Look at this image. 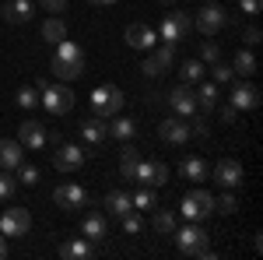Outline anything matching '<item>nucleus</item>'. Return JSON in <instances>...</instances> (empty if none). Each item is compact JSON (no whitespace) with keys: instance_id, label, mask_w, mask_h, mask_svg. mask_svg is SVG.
I'll list each match as a JSON object with an SVG mask.
<instances>
[{"instance_id":"obj_1","label":"nucleus","mask_w":263,"mask_h":260,"mask_svg":"<svg viewBox=\"0 0 263 260\" xmlns=\"http://www.w3.org/2000/svg\"><path fill=\"white\" fill-rule=\"evenodd\" d=\"M49 71L57 74L60 81H78L84 74V53L78 42L60 39L57 42V53L49 57Z\"/></svg>"},{"instance_id":"obj_2","label":"nucleus","mask_w":263,"mask_h":260,"mask_svg":"<svg viewBox=\"0 0 263 260\" xmlns=\"http://www.w3.org/2000/svg\"><path fill=\"white\" fill-rule=\"evenodd\" d=\"M172 236H176L179 253H186V257H203V260L214 257V250H211V236H207V229H203L200 221L182 225V229H176Z\"/></svg>"},{"instance_id":"obj_3","label":"nucleus","mask_w":263,"mask_h":260,"mask_svg":"<svg viewBox=\"0 0 263 260\" xmlns=\"http://www.w3.org/2000/svg\"><path fill=\"white\" fill-rule=\"evenodd\" d=\"M39 106H46L53 116H67L74 109V88L67 84H46L39 81Z\"/></svg>"},{"instance_id":"obj_4","label":"nucleus","mask_w":263,"mask_h":260,"mask_svg":"<svg viewBox=\"0 0 263 260\" xmlns=\"http://www.w3.org/2000/svg\"><path fill=\"white\" fill-rule=\"evenodd\" d=\"M179 211H182L186 221H207L214 215V197H211L207 190H190V194L182 197Z\"/></svg>"},{"instance_id":"obj_5","label":"nucleus","mask_w":263,"mask_h":260,"mask_svg":"<svg viewBox=\"0 0 263 260\" xmlns=\"http://www.w3.org/2000/svg\"><path fill=\"white\" fill-rule=\"evenodd\" d=\"M193 25H197V32H200V36L211 39V36H218L224 25H228V11H224L218 0H214V4H203L200 11H197V21H193Z\"/></svg>"},{"instance_id":"obj_6","label":"nucleus","mask_w":263,"mask_h":260,"mask_svg":"<svg viewBox=\"0 0 263 260\" xmlns=\"http://www.w3.org/2000/svg\"><path fill=\"white\" fill-rule=\"evenodd\" d=\"M91 106H95L99 116H116L123 106H126V95H123L116 84H99V88L91 92Z\"/></svg>"},{"instance_id":"obj_7","label":"nucleus","mask_w":263,"mask_h":260,"mask_svg":"<svg viewBox=\"0 0 263 260\" xmlns=\"http://www.w3.org/2000/svg\"><path fill=\"white\" fill-rule=\"evenodd\" d=\"M28 229H32L28 207H4V215H0V236L4 239H21Z\"/></svg>"},{"instance_id":"obj_8","label":"nucleus","mask_w":263,"mask_h":260,"mask_svg":"<svg viewBox=\"0 0 263 260\" xmlns=\"http://www.w3.org/2000/svg\"><path fill=\"white\" fill-rule=\"evenodd\" d=\"M190 28H193V21L186 18L182 11H168L165 21H162V28H158V36H162L165 46H176V42H182L190 36Z\"/></svg>"},{"instance_id":"obj_9","label":"nucleus","mask_w":263,"mask_h":260,"mask_svg":"<svg viewBox=\"0 0 263 260\" xmlns=\"http://www.w3.org/2000/svg\"><path fill=\"white\" fill-rule=\"evenodd\" d=\"M211 176H214V183H218L221 190H239L242 180H246L242 162H235V159H221L214 169H211Z\"/></svg>"},{"instance_id":"obj_10","label":"nucleus","mask_w":263,"mask_h":260,"mask_svg":"<svg viewBox=\"0 0 263 260\" xmlns=\"http://www.w3.org/2000/svg\"><path fill=\"white\" fill-rule=\"evenodd\" d=\"M165 102L172 106V113H176V116H182V120H190V116L200 109V106H197V95L190 92V84H176V88L165 95Z\"/></svg>"},{"instance_id":"obj_11","label":"nucleus","mask_w":263,"mask_h":260,"mask_svg":"<svg viewBox=\"0 0 263 260\" xmlns=\"http://www.w3.org/2000/svg\"><path fill=\"white\" fill-rule=\"evenodd\" d=\"M134 180L141 183V186H165L168 183V165H162V162H137V172H134Z\"/></svg>"},{"instance_id":"obj_12","label":"nucleus","mask_w":263,"mask_h":260,"mask_svg":"<svg viewBox=\"0 0 263 260\" xmlns=\"http://www.w3.org/2000/svg\"><path fill=\"white\" fill-rule=\"evenodd\" d=\"M228 106H235L239 113H246V109H256V106H260V88H256V84H249V81L232 84V92H228Z\"/></svg>"},{"instance_id":"obj_13","label":"nucleus","mask_w":263,"mask_h":260,"mask_svg":"<svg viewBox=\"0 0 263 260\" xmlns=\"http://www.w3.org/2000/svg\"><path fill=\"white\" fill-rule=\"evenodd\" d=\"M53 200H57V207H63V211H78V207L88 204V194H84V186H78V183H63V186L53 190Z\"/></svg>"},{"instance_id":"obj_14","label":"nucleus","mask_w":263,"mask_h":260,"mask_svg":"<svg viewBox=\"0 0 263 260\" xmlns=\"http://www.w3.org/2000/svg\"><path fill=\"white\" fill-rule=\"evenodd\" d=\"M84 159H88V151L78 148V144H60V151H53V165H57L60 172H74V169H81Z\"/></svg>"},{"instance_id":"obj_15","label":"nucleus","mask_w":263,"mask_h":260,"mask_svg":"<svg viewBox=\"0 0 263 260\" xmlns=\"http://www.w3.org/2000/svg\"><path fill=\"white\" fill-rule=\"evenodd\" d=\"M126 46L130 49H155L158 46V32L151 25H144V21H134L126 28Z\"/></svg>"},{"instance_id":"obj_16","label":"nucleus","mask_w":263,"mask_h":260,"mask_svg":"<svg viewBox=\"0 0 263 260\" xmlns=\"http://www.w3.org/2000/svg\"><path fill=\"white\" fill-rule=\"evenodd\" d=\"M18 141H21V148H28V151H42L46 148V127L39 120H25L18 127Z\"/></svg>"},{"instance_id":"obj_17","label":"nucleus","mask_w":263,"mask_h":260,"mask_svg":"<svg viewBox=\"0 0 263 260\" xmlns=\"http://www.w3.org/2000/svg\"><path fill=\"white\" fill-rule=\"evenodd\" d=\"M172 63H176V53H172V46H162V49H155V53H151V57L141 63V67H144V78H162V74L168 71V67H172Z\"/></svg>"},{"instance_id":"obj_18","label":"nucleus","mask_w":263,"mask_h":260,"mask_svg":"<svg viewBox=\"0 0 263 260\" xmlns=\"http://www.w3.org/2000/svg\"><path fill=\"white\" fill-rule=\"evenodd\" d=\"M158 137H162L165 144H186V141H190V123L182 120V116L162 120L158 123Z\"/></svg>"},{"instance_id":"obj_19","label":"nucleus","mask_w":263,"mask_h":260,"mask_svg":"<svg viewBox=\"0 0 263 260\" xmlns=\"http://www.w3.org/2000/svg\"><path fill=\"white\" fill-rule=\"evenodd\" d=\"M0 14H4V21H11V25H28V21L35 18V4L32 0H7Z\"/></svg>"},{"instance_id":"obj_20","label":"nucleus","mask_w":263,"mask_h":260,"mask_svg":"<svg viewBox=\"0 0 263 260\" xmlns=\"http://www.w3.org/2000/svg\"><path fill=\"white\" fill-rule=\"evenodd\" d=\"M81 236L91 242H102L105 236H109V221H105V215L102 211H88L81 221Z\"/></svg>"},{"instance_id":"obj_21","label":"nucleus","mask_w":263,"mask_h":260,"mask_svg":"<svg viewBox=\"0 0 263 260\" xmlns=\"http://www.w3.org/2000/svg\"><path fill=\"white\" fill-rule=\"evenodd\" d=\"M95 253H99V242H91V239H67L60 246L63 260H91Z\"/></svg>"},{"instance_id":"obj_22","label":"nucleus","mask_w":263,"mask_h":260,"mask_svg":"<svg viewBox=\"0 0 263 260\" xmlns=\"http://www.w3.org/2000/svg\"><path fill=\"white\" fill-rule=\"evenodd\" d=\"M179 176L182 180H193V183H203V180H211V165L200 155H190V159L179 162Z\"/></svg>"},{"instance_id":"obj_23","label":"nucleus","mask_w":263,"mask_h":260,"mask_svg":"<svg viewBox=\"0 0 263 260\" xmlns=\"http://www.w3.org/2000/svg\"><path fill=\"white\" fill-rule=\"evenodd\" d=\"M21 162H25V148H21V141H0V169H18Z\"/></svg>"},{"instance_id":"obj_24","label":"nucleus","mask_w":263,"mask_h":260,"mask_svg":"<svg viewBox=\"0 0 263 260\" xmlns=\"http://www.w3.org/2000/svg\"><path fill=\"white\" fill-rule=\"evenodd\" d=\"M105 134H109L105 116H88V120H81V137L88 141V144H102V141H105Z\"/></svg>"},{"instance_id":"obj_25","label":"nucleus","mask_w":263,"mask_h":260,"mask_svg":"<svg viewBox=\"0 0 263 260\" xmlns=\"http://www.w3.org/2000/svg\"><path fill=\"white\" fill-rule=\"evenodd\" d=\"M105 211H109V215H116V218H123L126 211H134L130 194H126V190H109V194H105Z\"/></svg>"},{"instance_id":"obj_26","label":"nucleus","mask_w":263,"mask_h":260,"mask_svg":"<svg viewBox=\"0 0 263 260\" xmlns=\"http://www.w3.org/2000/svg\"><path fill=\"white\" fill-rule=\"evenodd\" d=\"M137 162H141V151H137L134 144H123V148H120V176H123V180H134Z\"/></svg>"},{"instance_id":"obj_27","label":"nucleus","mask_w":263,"mask_h":260,"mask_svg":"<svg viewBox=\"0 0 263 260\" xmlns=\"http://www.w3.org/2000/svg\"><path fill=\"white\" fill-rule=\"evenodd\" d=\"M193 95H197V106H200V109H214V106L221 102V88H218L214 81H200V88H197Z\"/></svg>"},{"instance_id":"obj_28","label":"nucleus","mask_w":263,"mask_h":260,"mask_svg":"<svg viewBox=\"0 0 263 260\" xmlns=\"http://www.w3.org/2000/svg\"><path fill=\"white\" fill-rule=\"evenodd\" d=\"M203 74H207V63H203L200 57H197V60L179 63V81H182V84H200Z\"/></svg>"},{"instance_id":"obj_29","label":"nucleus","mask_w":263,"mask_h":260,"mask_svg":"<svg viewBox=\"0 0 263 260\" xmlns=\"http://www.w3.org/2000/svg\"><path fill=\"white\" fill-rule=\"evenodd\" d=\"M42 39L53 42V46H57L60 39H67V25H63L60 14H57V18H46V21H42Z\"/></svg>"},{"instance_id":"obj_30","label":"nucleus","mask_w":263,"mask_h":260,"mask_svg":"<svg viewBox=\"0 0 263 260\" xmlns=\"http://www.w3.org/2000/svg\"><path fill=\"white\" fill-rule=\"evenodd\" d=\"M151 229H155L158 236H172V232H176V215L155 207V215H151Z\"/></svg>"},{"instance_id":"obj_31","label":"nucleus","mask_w":263,"mask_h":260,"mask_svg":"<svg viewBox=\"0 0 263 260\" xmlns=\"http://www.w3.org/2000/svg\"><path fill=\"white\" fill-rule=\"evenodd\" d=\"M105 127H109V134H112V137H120V141H130L134 134H137V123L130 120V116H120V120L105 123Z\"/></svg>"},{"instance_id":"obj_32","label":"nucleus","mask_w":263,"mask_h":260,"mask_svg":"<svg viewBox=\"0 0 263 260\" xmlns=\"http://www.w3.org/2000/svg\"><path fill=\"white\" fill-rule=\"evenodd\" d=\"M232 71H235V74H242V78L256 74V57H253L249 49H239V57L232 60Z\"/></svg>"},{"instance_id":"obj_33","label":"nucleus","mask_w":263,"mask_h":260,"mask_svg":"<svg viewBox=\"0 0 263 260\" xmlns=\"http://www.w3.org/2000/svg\"><path fill=\"white\" fill-rule=\"evenodd\" d=\"M130 204H134V211H155V207H158V200H155V190H151V186L137 190V194L130 197Z\"/></svg>"},{"instance_id":"obj_34","label":"nucleus","mask_w":263,"mask_h":260,"mask_svg":"<svg viewBox=\"0 0 263 260\" xmlns=\"http://www.w3.org/2000/svg\"><path fill=\"white\" fill-rule=\"evenodd\" d=\"M14 190H18V176L11 169H0V204H7L14 197Z\"/></svg>"},{"instance_id":"obj_35","label":"nucleus","mask_w":263,"mask_h":260,"mask_svg":"<svg viewBox=\"0 0 263 260\" xmlns=\"http://www.w3.org/2000/svg\"><path fill=\"white\" fill-rule=\"evenodd\" d=\"M14 172H18V183H25V186H35V183L42 180L39 165H25V162H21V165L14 169Z\"/></svg>"},{"instance_id":"obj_36","label":"nucleus","mask_w":263,"mask_h":260,"mask_svg":"<svg viewBox=\"0 0 263 260\" xmlns=\"http://www.w3.org/2000/svg\"><path fill=\"white\" fill-rule=\"evenodd\" d=\"M211 67H214V84H228V81H235V71H232V63L214 60Z\"/></svg>"},{"instance_id":"obj_37","label":"nucleus","mask_w":263,"mask_h":260,"mask_svg":"<svg viewBox=\"0 0 263 260\" xmlns=\"http://www.w3.org/2000/svg\"><path fill=\"white\" fill-rule=\"evenodd\" d=\"M214 211H221V215H235L239 211V200H235V194L228 190V194H221V197L214 200Z\"/></svg>"},{"instance_id":"obj_38","label":"nucleus","mask_w":263,"mask_h":260,"mask_svg":"<svg viewBox=\"0 0 263 260\" xmlns=\"http://www.w3.org/2000/svg\"><path fill=\"white\" fill-rule=\"evenodd\" d=\"M18 106L21 109H35L39 106V88H18Z\"/></svg>"},{"instance_id":"obj_39","label":"nucleus","mask_w":263,"mask_h":260,"mask_svg":"<svg viewBox=\"0 0 263 260\" xmlns=\"http://www.w3.org/2000/svg\"><path fill=\"white\" fill-rule=\"evenodd\" d=\"M141 229H144V221H141L137 211H126V215H123V232H126V236H137Z\"/></svg>"},{"instance_id":"obj_40","label":"nucleus","mask_w":263,"mask_h":260,"mask_svg":"<svg viewBox=\"0 0 263 260\" xmlns=\"http://www.w3.org/2000/svg\"><path fill=\"white\" fill-rule=\"evenodd\" d=\"M200 60H203V63L221 60V49H218V42H203V46H200Z\"/></svg>"},{"instance_id":"obj_41","label":"nucleus","mask_w":263,"mask_h":260,"mask_svg":"<svg viewBox=\"0 0 263 260\" xmlns=\"http://www.w3.org/2000/svg\"><path fill=\"white\" fill-rule=\"evenodd\" d=\"M239 7H242V14H249V18H256L263 11V0H239Z\"/></svg>"},{"instance_id":"obj_42","label":"nucleus","mask_w":263,"mask_h":260,"mask_svg":"<svg viewBox=\"0 0 263 260\" xmlns=\"http://www.w3.org/2000/svg\"><path fill=\"white\" fill-rule=\"evenodd\" d=\"M42 11H53V14H63L67 11V0H39Z\"/></svg>"},{"instance_id":"obj_43","label":"nucleus","mask_w":263,"mask_h":260,"mask_svg":"<svg viewBox=\"0 0 263 260\" xmlns=\"http://www.w3.org/2000/svg\"><path fill=\"white\" fill-rule=\"evenodd\" d=\"M242 42H246V46H256V42H260V28H256V25H249V28L242 32Z\"/></svg>"},{"instance_id":"obj_44","label":"nucleus","mask_w":263,"mask_h":260,"mask_svg":"<svg viewBox=\"0 0 263 260\" xmlns=\"http://www.w3.org/2000/svg\"><path fill=\"white\" fill-rule=\"evenodd\" d=\"M218 116H221V123H235V120H239V109H235V106H221Z\"/></svg>"},{"instance_id":"obj_45","label":"nucleus","mask_w":263,"mask_h":260,"mask_svg":"<svg viewBox=\"0 0 263 260\" xmlns=\"http://www.w3.org/2000/svg\"><path fill=\"white\" fill-rule=\"evenodd\" d=\"M7 253H11V250H7V239H4V236H0V260L7 257Z\"/></svg>"},{"instance_id":"obj_46","label":"nucleus","mask_w":263,"mask_h":260,"mask_svg":"<svg viewBox=\"0 0 263 260\" xmlns=\"http://www.w3.org/2000/svg\"><path fill=\"white\" fill-rule=\"evenodd\" d=\"M158 4H168V7H176V4H179V0H158Z\"/></svg>"},{"instance_id":"obj_47","label":"nucleus","mask_w":263,"mask_h":260,"mask_svg":"<svg viewBox=\"0 0 263 260\" xmlns=\"http://www.w3.org/2000/svg\"><path fill=\"white\" fill-rule=\"evenodd\" d=\"M99 4H116V0H99Z\"/></svg>"}]
</instances>
